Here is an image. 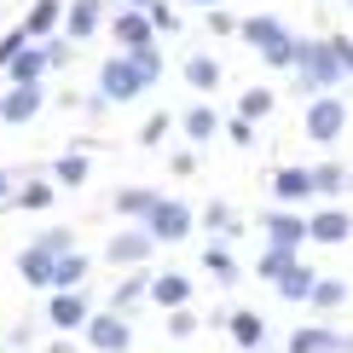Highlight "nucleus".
Listing matches in <instances>:
<instances>
[{
    "label": "nucleus",
    "instance_id": "nucleus-1",
    "mask_svg": "<svg viewBox=\"0 0 353 353\" xmlns=\"http://www.w3.org/2000/svg\"><path fill=\"white\" fill-rule=\"evenodd\" d=\"M238 35L255 47L261 64H272V70H290V64H296V35H290L278 18H243V23H238Z\"/></svg>",
    "mask_w": 353,
    "mask_h": 353
},
{
    "label": "nucleus",
    "instance_id": "nucleus-2",
    "mask_svg": "<svg viewBox=\"0 0 353 353\" xmlns=\"http://www.w3.org/2000/svg\"><path fill=\"white\" fill-rule=\"evenodd\" d=\"M296 87L301 93H330L336 81H342V64H336L330 41H296Z\"/></svg>",
    "mask_w": 353,
    "mask_h": 353
},
{
    "label": "nucleus",
    "instance_id": "nucleus-3",
    "mask_svg": "<svg viewBox=\"0 0 353 353\" xmlns=\"http://www.w3.org/2000/svg\"><path fill=\"white\" fill-rule=\"evenodd\" d=\"M145 87H151V81L134 70V58H128V52H116V58L99 64V99H105V105H128V99H139Z\"/></svg>",
    "mask_w": 353,
    "mask_h": 353
},
{
    "label": "nucleus",
    "instance_id": "nucleus-4",
    "mask_svg": "<svg viewBox=\"0 0 353 353\" xmlns=\"http://www.w3.org/2000/svg\"><path fill=\"white\" fill-rule=\"evenodd\" d=\"M301 128H307V139H313V145H336V139L347 134V99L313 93V105H307V116H301Z\"/></svg>",
    "mask_w": 353,
    "mask_h": 353
},
{
    "label": "nucleus",
    "instance_id": "nucleus-5",
    "mask_svg": "<svg viewBox=\"0 0 353 353\" xmlns=\"http://www.w3.org/2000/svg\"><path fill=\"white\" fill-rule=\"evenodd\" d=\"M191 226H197V214H191L180 197H157V209L145 214V232H151L157 243H185Z\"/></svg>",
    "mask_w": 353,
    "mask_h": 353
},
{
    "label": "nucleus",
    "instance_id": "nucleus-6",
    "mask_svg": "<svg viewBox=\"0 0 353 353\" xmlns=\"http://www.w3.org/2000/svg\"><path fill=\"white\" fill-rule=\"evenodd\" d=\"M87 347L93 353H128L134 347V325H128V313H87Z\"/></svg>",
    "mask_w": 353,
    "mask_h": 353
},
{
    "label": "nucleus",
    "instance_id": "nucleus-7",
    "mask_svg": "<svg viewBox=\"0 0 353 353\" xmlns=\"http://www.w3.org/2000/svg\"><path fill=\"white\" fill-rule=\"evenodd\" d=\"M151 249H157L151 232H145V226H128V232H116V238L105 243V261H110V267H145Z\"/></svg>",
    "mask_w": 353,
    "mask_h": 353
},
{
    "label": "nucleus",
    "instance_id": "nucleus-8",
    "mask_svg": "<svg viewBox=\"0 0 353 353\" xmlns=\"http://www.w3.org/2000/svg\"><path fill=\"white\" fill-rule=\"evenodd\" d=\"M290 353H353V330H330V325H307L290 330Z\"/></svg>",
    "mask_w": 353,
    "mask_h": 353
},
{
    "label": "nucleus",
    "instance_id": "nucleus-9",
    "mask_svg": "<svg viewBox=\"0 0 353 353\" xmlns=\"http://www.w3.org/2000/svg\"><path fill=\"white\" fill-rule=\"evenodd\" d=\"M41 81H12V93H0V122H12V128H23V122H35L41 116Z\"/></svg>",
    "mask_w": 353,
    "mask_h": 353
},
{
    "label": "nucleus",
    "instance_id": "nucleus-10",
    "mask_svg": "<svg viewBox=\"0 0 353 353\" xmlns=\"http://www.w3.org/2000/svg\"><path fill=\"white\" fill-rule=\"evenodd\" d=\"M261 232H267V243H278V249H301L307 243V214L272 209V214H261Z\"/></svg>",
    "mask_w": 353,
    "mask_h": 353
},
{
    "label": "nucleus",
    "instance_id": "nucleus-11",
    "mask_svg": "<svg viewBox=\"0 0 353 353\" xmlns=\"http://www.w3.org/2000/svg\"><path fill=\"white\" fill-rule=\"evenodd\" d=\"M87 313H93V307H87L81 290H52V296H47V319H52V330H81V325H87Z\"/></svg>",
    "mask_w": 353,
    "mask_h": 353
},
{
    "label": "nucleus",
    "instance_id": "nucleus-12",
    "mask_svg": "<svg viewBox=\"0 0 353 353\" xmlns=\"http://www.w3.org/2000/svg\"><path fill=\"white\" fill-rule=\"evenodd\" d=\"M347 238H353L347 209H313L307 214V243H347Z\"/></svg>",
    "mask_w": 353,
    "mask_h": 353
},
{
    "label": "nucleus",
    "instance_id": "nucleus-13",
    "mask_svg": "<svg viewBox=\"0 0 353 353\" xmlns=\"http://www.w3.org/2000/svg\"><path fill=\"white\" fill-rule=\"evenodd\" d=\"M110 35H116V47H122V52H134V47H151L157 29H151V18H145L139 6H122V12H116V23H110Z\"/></svg>",
    "mask_w": 353,
    "mask_h": 353
},
{
    "label": "nucleus",
    "instance_id": "nucleus-14",
    "mask_svg": "<svg viewBox=\"0 0 353 353\" xmlns=\"http://www.w3.org/2000/svg\"><path fill=\"white\" fill-rule=\"evenodd\" d=\"M272 197H278V209H301V203L313 197V168H278L272 174Z\"/></svg>",
    "mask_w": 353,
    "mask_h": 353
},
{
    "label": "nucleus",
    "instance_id": "nucleus-15",
    "mask_svg": "<svg viewBox=\"0 0 353 353\" xmlns=\"http://www.w3.org/2000/svg\"><path fill=\"white\" fill-rule=\"evenodd\" d=\"M105 23V0H70L64 12V41H93Z\"/></svg>",
    "mask_w": 353,
    "mask_h": 353
},
{
    "label": "nucleus",
    "instance_id": "nucleus-16",
    "mask_svg": "<svg viewBox=\"0 0 353 353\" xmlns=\"http://www.w3.org/2000/svg\"><path fill=\"white\" fill-rule=\"evenodd\" d=\"M145 301H157L163 313H174V307H191V278L185 272H163L145 284Z\"/></svg>",
    "mask_w": 353,
    "mask_h": 353
},
{
    "label": "nucleus",
    "instance_id": "nucleus-17",
    "mask_svg": "<svg viewBox=\"0 0 353 353\" xmlns=\"http://www.w3.org/2000/svg\"><path fill=\"white\" fill-rule=\"evenodd\" d=\"M64 23V0H29V12H23V35L29 41H52V29Z\"/></svg>",
    "mask_w": 353,
    "mask_h": 353
},
{
    "label": "nucleus",
    "instance_id": "nucleus-18",
    "mask_svg": "<svg viewBox=\"0 0 353 353\" xmlns=\"http://www.w3.org/2000/svg\"><path fill=\"white\" fill-rule=\"evenodd\" d=\"M226 336H232L243 353H261V347H267V319L243 307V313H232V319H226Z\"/></svg>",
    "mask_w": 353,
    "mask_h": 353
},
{
    "label": "nucleus",
    "instance_id": "nucleus-19",
    "mask_svg": "<svg viewBox=\"0 0 353 353\" xmlns=\"http://www.w3.org/2000/svg\"><path fill=\"white\" fill-rule=\"evenodd\" d=\"M52 267H58V255H47L41 243H29L23 255H18V272H23L29 290H52Z\"/></svg>",
    "mask_w": 353,
    "mask_h": 353
},
{
    "label": "nucleus",
    "instance_id": "nucleus-20",
    "mask_svg": "<svg viewBox=\"0 0 353 353\" xmlns=\"http://www.w3.org/2000/svg\"><path fill=\"white\" fill-rule=\"evenodd\" d=\"M87 272H93V261H87L81 249H70V255H58V267H52V290H81Z\"/></svg>",
    "mask_w": 353,
    "mask_h": 353
},
{
    "label": "nucleus",
    "instance_id": "nucleus-21",
    "mask_svg": "<svg viewBox=\"0 0 353 353\" xmlns=\"http://www.w3.org/2000/svg\"><path fill=\"white\" fill-rule=\"evenodd\" d=\"M180 128H185L191 145H209V139L220 134V116H214V105H191V110L180 116Z\"/></svg>",
    "mask_w": 353,
    "mask_h": 353
},
{
    "label": "nucleus",
    "instance_id": "nucleus-22",
    "mask_svg": "<svg viewBox=\"0 0 353 353\" xmlns=\"http://www.w3.org/2000/svg\"><path fill=\"white\" fill-rule=\"evenodd\" d=\"M157 197H163V191H151V185H128V191H116V214L122 220H145L157 209Z\"/></svg>",
    "mask_w": 353,
    "mask_h": 353
},
{
    "label": "nucleus",
    "instance_id": "nucleus-23",
    "mask_svg": "<svg viewBox=\"0 0 353 353\" xmlns=\"http://www.w3.org/2000/svg\"><path fill=\"white\" fill-rule=\"evenodd\" d=\"M342 301H347V278H313V290H307V307H319V313H336Z\"/></svg>",
    "mask_w": 353,
    "mask_h": 353
},
{
    "label": "nucleus",
    "instance_id": "nucleus-24",
    "mask_svg": "<svg viewBox=\"0 0 353 353\" xmlns=\"http://www.w3.org/2000/svg\"><path fill=\"white\" fill-rule=\"evenodd\" d=\"M296 261H301V249H278V243H267V249H261V261H255V272L267 278V284H278V278L296 267Z\"/></svg>",
    "mask_w": 353,
    "mask_h": 353
},
{
    "label": "nucleus",
    "instance_id": "nucleus-25",
    "mask_svg": "<svg viewBox=\"0 0 353 353\" xmlns=\"http://www.w3.org/2000/svg\"><path fill=\"white\" fill-rule=\"evenodd\" d=\"M185 81L197 87V93H214V87H220V64H214L209 52H191L185 58Z\"/></svg>",
    "mask_w": 353,
    "mask_h": 353
},
{
    "label": "nucleus",
    "instance_id": "nucleus-26",
    "mask_svg": "<svg viewBox=\"0 0 353 353\" xmlns=\"http://www.w3.org/2000/svg\"><path fill=\"white\" fill-rule=\"evenodd\" d=\"M313 278H319V272L307 267V261H296V267H290L284 278H278L272 290H278V296H284V301H307V290H313Z\"/></svg>",
    "mask_w": 353,
    "mask_h": 353
},
{
    "label": "nucleus",
    "instance_id": "nucleus-27",
    "mask_svg": "<svg viewBox=\"0 0 353 353\" xmlns=\"http://www.w3.org/2000/svg\"><path fill=\"white\" fill-rule=\"evenodd\" d=\"M81 180H87V157H81V151H64V157H58V163H52V185L76 191Z\"/></svg>",
    "mask_w": 353,
    "mask_h": 353
},
{
    "label": "nucleus",
    "instance_id": "nucleus-28",
    "mask_svg": "<svg viewBox=\"0 0 353 353\" xmlns=\"http://www.w3.org/2000/svg\"><path fill=\"white\" fill-rule=\"evenodd\" d=\"M12 203H18V209H52V203H58V185H52V180H29L23 191H12Z\"/></svg>",
    "mask_w": 353,
    "mask_h": 353
},
{
    "label": "nucleus",
    "instance_id": "nucleus-29",
    "mask_svg": "<svg viewBox=\"0 0 353 353\" xmlns=\"http://www.w3.org/2000/svg\"><path fill=\"white\" fill-rule=\"evenodd\" d=\"M272 105H278L272 87H249V93L238 99V116H243V122H261V116H272Z\"/></svg>",
    "mask_w": 353,
    "mask_h": 353
},
{
    "label": "nucleus",
    "instance_id": "nucleus-30",
    "mask_svg": "<svg viewBox=\"0 0 353 353\" xmlns=\"http://www.w3.org/2000/svg\"><path fill=\"white\" fill-rule=\"evenodd\" d=\"M347 168H336V163H319L313 168V197H336V191H347Z\"/></svg>",
    "mask_w": 353,
    "mask_h": 353
},
{
    "label": "nucleus",
    "instance_id": "nucleus-31",
    "mask_svg": "<svg viewBox=\"0 0 353 353\" xmlns=\"http://www.w3.org/2000/svg\"><path fill=\"white\" fill-rule=\"evenodd\" d=\"M145 284H151V278H128V284H116V301H110V313H134V307L145 301Z\"/></svg>",
    "mask_w": 353,
    "mask_h": 353
},
{
    "label": "nucleus",
    "instance_id": "nucleus-32",
    "mask_svg": "<svg viewBox=\"0 0 353 353\" xmlns=\"http://www.w3.org/2000/svg\"><path fill=\"white\" fill-rule=\"evenodd\" d=\"M203 267H209V272L220 278V284H232V278H238V261H232L220 243H209V249H203Z\"/></svg>",
    "mask_w": 353,
    "mask_h": 353
},
{
    "label": "nucleus",
    "instance_id": "nucleus-33",
    "mask_svg": "<svg viewBox=\"0 0 353 353\" xmlns=\"http://www.w3.org/2000/svg\"><path fill=\"white\" fill-rule=\"evenodd\" d=\"M128 58H134V70H139L145 81H163V52H157V47H134Z\"/></svg>",
    "mask_w": 353,
    "mask_h": 353
},
{
    "label": "nucleus",
    "instance_id": "nucleus-34",
    "mask_svg": "<svg viewBox=\"0 0 353 353\" xmlns=\"http://www.w3.org/2000/svg\"><path fill=\"white\" fill-rule=\"evenodd\" d=\"M139 12H145V18H151V29H157V35H174V29H180V18H174V12L163 6V0H145Z\"/></svg>",
    "mask_w": 353,
    "mask_h": 353
},
{
    "label": "nucleus",
    "instance_id": "nucleus-35",
    "mask_svg": "<svg viewBox=\"0 0 353 353\" xmlns=\"http://www.w3.org/2000/svg\"><path fill=\"white\" fill-rule=\"evenodd\" d=\"M168 336H174V342L197 336V313H191V307H174V313H168Z\"/></svg>",
    "mask_w": 353,
    "mask_h": 353
},
{
    "label": "nucleus",
    "instance_id": "nucleus-36",
    "mask_svg": "<svg viewBox=\"0 0 353 353\" xmlns=\"http://www.w3.org/2000/svg\"><path fill=\"white\" fill-rule=\"evenodd\" d=\"M41 249H47V255H70V249H76V238H70V232L64 226H52V232H41V238H35Z\"/></svg>",
    "mask_w": 353,
    "mask_h": 353
},
{
    "label": "nucleus",
    "instance_id": "nucleus-37",
    "mask_svg": "<svg viewBox=\"0 0 353 353\" xmlns=\"http://www.w3.org/2000/svg\"><path fill=\"white\" fill-rule=\"evenodd\" d=\"M23 47H29V35H23V29H12V35H0V70H6V64H12V58H18Z\"/></svg>",
    "mask_w": 353,
    "mask_h": 353
},
{
    "label": "nucleus",
    "instance_id": "nucleus-38",
    "mask_svg": "<svg viewBox=\"0 0 353 353\" xmlns=\"http://www.w3.org/2000/svg\"><path fill=\"white\" fill-rule=\"evenodd\" d=\"M163 134H168V110H163V116H151V122L139 128V145H163Z\"/></svg>",
    "mask_w": 353,
    "mask_h": 353
},
{
    "label": "nucleus",
    "instance_id": "nucleus-39",
    "mask_svg": "<svg viewBox=\"0 0 353 353\" xmlns=\"http://www.w3.org/2000/svg\"><path fill=\"white\" fill-rule=\"evenodd\" d=\"M203 226H209V232H232V209H226V203H209V214H203Z\"/></svg>",
    "mask_w": 353,
    "mask_h": 353
},
{
    "label": "nucleus",
    "instance_id": "nucleus-40",
    "mask_svg": "<svg viewBox=\"0 0 353 353\" xmlns=\"http://www.w3.org/2000/svg\"><path fill=\"white\" fill-rule=\"evenodd\" d=\"M330 52H336V64H342V76H353V41L347 35H330Z\"/></svg>",
    "mask_w": 353,
    "mask_h": 353
},
{
    "label": "nucleus",
    "instance_id": "nucleus-41",
    "mask_svg": "<svg viewBox=\"0 0 353 353\" xmlns=\"http://www.w3.org/2000/svg\"><path fill=\"white\" fill-rule=\"evenodd\" d=\"M226 134H232V145H255V122H243V116H232V122H226Z\"/></svg>",
    "mask_w": 353,
    "mask_h": 353
},
{
    "label": "nucleus",
    "instance_id": "nucleus-42",
    "mask_svg": "<svg viewBox=\"0 0 353 353\" xmlns=\"http://www.w3.org/2000/svg\"><path fill=\"white\" fill-rule=\"evenodd\" d=\"M209 29H214V35H232L238 18H232V12H220V6H209Z\"/></svg>",
    "mask_w": 353,
    "mask_h": 353
},
{
    "label": "nucleus",
    "instance_id": "nucleus-43",
    "mask_svg": "<svg viewBox=\"0 0 353 353\" xmlns=\"http://www.w3.org/2000/svg\"><path fill=\"white\" fill-rule=\"evenodd\" d=\"M168 168H174V174H191V168H197V157H191V151H174Z\"/></svg>",
    "mask_w": 353,
    "mask_h": 353
},
{
    "label": "nucleus",
    "instance_id": "nucleus-44",
    "mask_svg": "<svg viewBox=\"0 0 353 353\" xmlns=\"http://www.w3.org/2000/svg\"><path fill=\"white\" fill-rule=\"evenodd\" d=\"M0 203H12V174L0 168Z\"/></svg>",
    "mask_w": 353,
    "mask_h": 353
},
{
    "label": "nucleus",
    "instance_id": "nucleus-45",
    "mask_svg": "<svg viewBox=\"0 0 353 353\" xmlns=\"http://www.w3.org/2000/svg\"><path fill=\"white\" fill-rule=\"evenodd\" d=\"M47 353H81V347H76V342H70V336H64V342H52Z\"/></svg>",
    "mask_w": 353,
    "mask_h": 353
},
{
    "label": "nucleus",
    "instance_id": "nucleus-46",
    "mask_svg": "<svg viewBox=\"0 0 353 353\" xmlns=\"http://www.w3.org/2000/svg\"><path fill=\"white\" fill-rule=\"evenodd\" d=\"M197 6H220V0H197Z\"/></svg>",
    "mask_w": 353,
    "mask_h": 353
},
{
    "label": "nucleus",
    "instance_id": "nucleus-47",
    "mask_svg": "<svg viewBox=\"0 0 353 353\" xmlns=\"http://www.w3.org/2000/svg\"><path fill=\"white\" fill-rule=\"evenodd\" d=\"M347 6H353V0H347Z\"/></svg>",
    "mask_w": 353,
    "mask_h": 353
}]
</instances>
